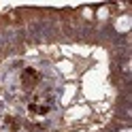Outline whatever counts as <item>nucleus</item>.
<instances>
[{
	"label": "nucleus",
	"instance_id": "2",
	"mask_svg": "<svg viewBox=\"0 0 132 132\" xmlns=\"http://www.w3.org/2000/svg\"><path fill=\"white\" fill-rule=\"evenodd\" d=\"M106 15H109V9H106V6H102V9L98 11V19H106Z\"/></svg>",
	"mask_w": 132,
	"mask_h": 132
},
{
	"label": "nucleus",
	"instance_id": "3",
	"mask_svg": "<svg viewBox=\"0 0 132 132\" xmlns=\"http://www.w3.org/2000/svg\"><path fill=\"white\" fill-rule=\"evenodd\" d=\"M60 70H64V72H70V62H62V64H60Z\"/></svg>",
	"mask_w": 132,
	"mask_h": 132
},
{
	"label": "nucleus",
	"instance_id": "1",
	"mask_svg": "<svg viewBox=\"0 0 132 132\" xmlns=\"http://www.w3.org/2000/svg\"><path fill=\"white\" fill-rule=\"evenodd\" d=\"M132 28V17L130 15H121V17L115 19V30L117 32H128Z\"/></svg>",
	"mask_w": 132,
	"mask_h": 132
},
{
	"label": "nucleus",
	"instance_id": "4",
	"mask_svg": "<svg viewBox=\"0 0 132 132\" xmlns=\"http://www.w3.org/2000/svg\"><path fill=\"white\" fill-rule=\"evenodd\" d=\"M121 132H130V130H121Z\"/></svg>",
	"mask_w": 132,
	"mask_h": 132
}]
</instances>
